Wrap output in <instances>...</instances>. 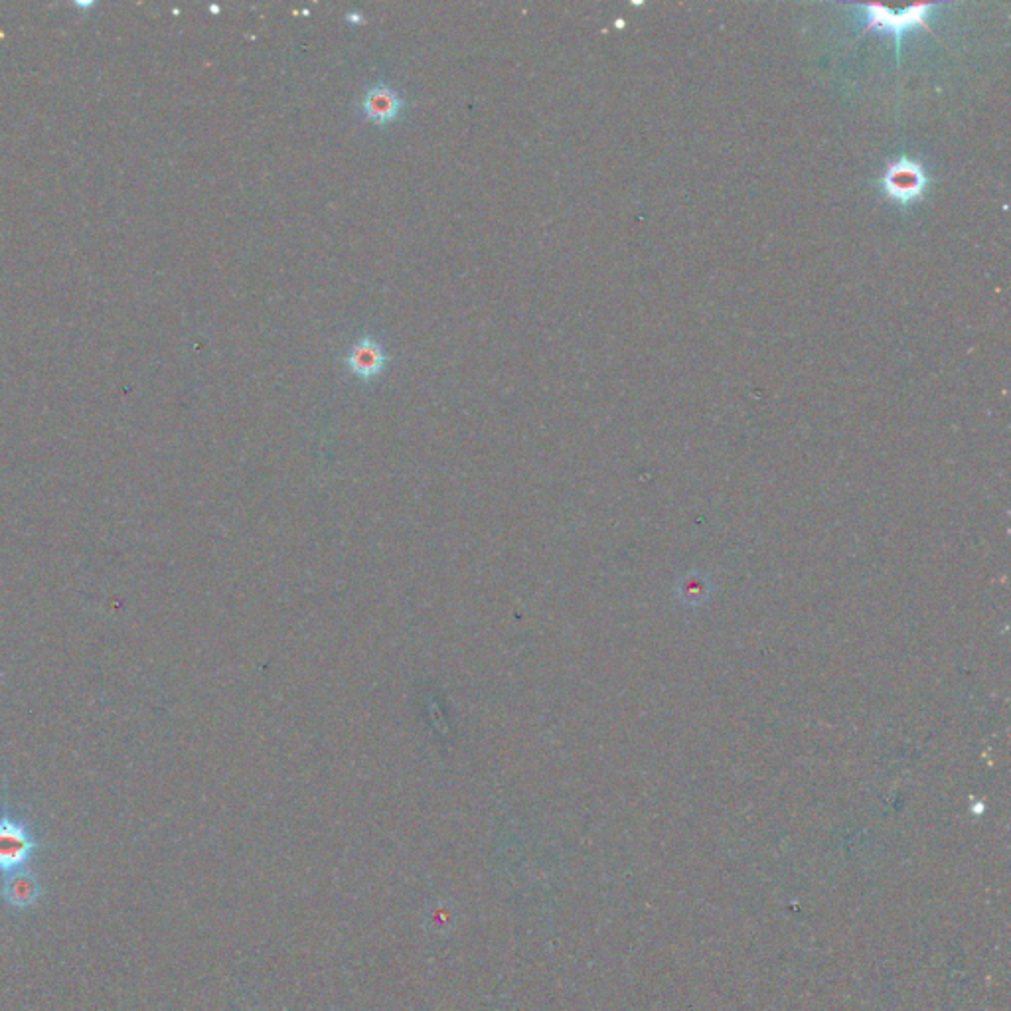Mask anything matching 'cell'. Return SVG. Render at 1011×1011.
<instances>
[{"mask_svg":"<svg viewBox=\"0 0 1011 1011\" xmlns=\"http://www.w3.org/2000/svg\"><path fill=\"white\" fill-rule=\"evenodd\" d=\"M46 850L48 842L30 810L0 794V877L36 867Z\"/></svg>","mask_w":1011,"mask_h":1011,"instance_id":"obj_1","label":"cell"},{"mask_svg":"<svg viewBox=\"0 0 1011 1011\" xmlns=\"http://www.w3.org/2000/svg\"><path fill=\"white\" fill-rule=\"evenodd\" d=\"M44 895L46 887L36 867L0 877V905L14 913H24L38 907Z\"/></svg>","mask_w":1011,"mask_h":1011,"instance_id":"obj_4","label":"cell"},{"mask_svg":"<svg viewBox=\"0 0 1011 1011\" xmlns=\"http://www.w3.org/2000/svg\"><path fill=\"white\" fill-rule=\"evenodd\" d=\"M931 176L919 160L901 156L893 160L879 178V188L887 200L897 206H913L929 192Z\"/></svg>","mask_w":1011,"mask_h":1011,"instance_id":"obj_2","label":"cell"},{"mask_svg":"<svg viewBox=\"0 0 1011 1011\" xmlns=\"http://www.w3.org/2000/svg\"><path fill=\"white\" fill-rule=\"evenodd\" d=\"M386 362L388 358L384 348L372 336H364L358 344L352 346L348 354L350 372L360 376L362 380H372L380 376L386 368Z\"/></svg>","mask_w":1011,"mask_h":1011,"instance_id":"obj_5","label":"cell"},{"mask_svg":"<svg viewBox=\"0 0 1011 1011\" xmlns=\"http://www.w3.org/2000/svg\"><path fill=\"white\" fill-rule=\"evenodd\" d=\"M938 4L923 2V4H913L901 12H895L883 4H863L861 8L865 10V26L863 32L867 30H881L889 32L895 38V50H897V62L901 60V40L903 36L913 30V28H925L929 30L927 18Z\"/></svg>","mask_w":1011,"mask_h":1011,"instance_id":"obj_3","label":"cell"},{"mask_svg":"<svg viewBox=\"0 0 1011 1011\" xmlns=\"http://www.w3.org/2000/svg\"><path fill=\"white\" fill-rule=\"evenodd\" d=\"M362 107H364V113L370 121L384 127L399 115L403 101L391 87L380 83L366 93Z\"/></svg>","mask_w":1011,"mask_h":1011,"instance_id":"obj_6","label":"cell"}]
</instances>
